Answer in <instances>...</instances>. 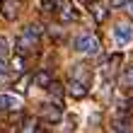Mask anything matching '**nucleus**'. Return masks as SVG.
<instances>
[{"label":"nucleus","mask_w":133,"mask_h":133,"mask_svg":"<svg viewBox=\"0 0 133 133\" xmlns=\"http://www.w3.org/2000/svg\"><path fill=\"white\" fill-rule=\"evenodd\" d=\"M123 77H126V82H131V85H133V68H128V70H126V75H123Z\"/></svg>","instance_id":"21"},{"label":"nucleus","mask_w":133,"mask_h":133,"mask_svg":"<svg viewBox=\"0 0 133 133\" xmlns=\"http://www.w3.org/2000/svg\"><path fill=\"white\" fill-rule=\"evenodd\" d=\"M0 15H3L5 19H17L19 15V0H3L0 3Z\"/></svg>","instance_id":"4"},{"label":"nucleus","mask_w":133,"mask_h":133,"mask_svg":"<svg viewBox=\"0 0 133 133\" xmlns=\"http://www.w3.org/2000/svg\"><path fill=\"white\" fill-rule=\"evenodd\" d=\"M51 82L53 80H51V73H49V70H41V73L34 75V85H36V87H49Z\"/></svg>","instance_id":"13"},{"label":"nucleus","mask_w":133,"mask_h":133,"mask_svg":"<svg viewBox=\"0 0 133 133\" xmlns=\"http://www.w3.org/2000/svg\"><path fill=\"white\" fill-rule=\"evenodd\" d=\"M41 116H44V121H49V123L63 121V111H61V107H56V104H41Z\"/></svg>","instance_id":"3"},{"label":"nucleus","mask_w":133,"mask_h":133,"mask_svg":"<svg viewBox=\"0 0 133 133\" xmlns=\"http://www.w3.org/2000/svg\"><path fill=\"white\" fill-rule=\"evenodd\" d=\"M39 39H41V32H39V27H27L24 34L17 36V51L19 56H29V53H36L39 49Z\"/></svg>","instance_id":"1"},{"label":"nucleus","mask_w":133,"mask_h":133,"mask_svg":"<svg viewBox=\"0 0 133 133\" xmlns=\"http://www.w3.org/2000/svg\"><path fill=\"white\" fill-rule=\"evenodd\" d=\"M68 95L73 97V99H82L85 95H87V85H82V82H70L68 85Z\"/></svg>","instance_id":"9"},{"label":"nucleus","mask_w":133,"mask_h":133,"mask_svg":"<svg viewBox=\"0 0 133 133\" xmlns=\"http://www.w3.org/2000/svg\"><path fill=\"white\" fill-rule=\"evenodd\" d=\"M73 80H75V82H82V85H87V87H90V80H92L90 68H87V65H73Z\"/></svg>","instance_id":"7"},{"label":"nucleus","mask_w":133,"mask_h":133,"mask_svg":"<svg viewBox=\"0 0 133 133\" xmlns=\"http://www.w3.org/2000/svg\"><path fill=\"white\" fill-rule=\"evenodd\" d=\"M99 49L102 46H99V39L95 34H82V36H77V41H75V51L85 53V56H95Z\"/></svg>","instance_id":"2"},{"label":"nucleus","mask_w":133,"mask_h":133,"mask_svg":"<svg viewBox=\"0 0 133 133\" xmlns=\"http://www.w3.org/2000/svg\"><path fill=\"white\" fill-rule=\"evenodd\" d=\"M121 58H123L121 53H114V56L107 61V65H104V73H107V75H114V73H116V68L121 65Z\"/></svg>","instance_id":"12"},{"label":"nucleus","mask_w":133,"mask_h":133,"mask_svg":"<svg viewBox=\"0 0 133 133\" xmlns=\"http://www.w3.org/2000/svg\"><path fill=\"white\" fill-rule=\"evenodd\" d=\"M46 90H49V95L56 99V102H61V99H63V85H61V82H51Z\"/></svg>","instance_id":"14"},{"label":"nucleus","mask_w":133,"mask_h":133,"mask_svg":"<svg viewBox=\"0 0 133 133\" xmlns=\"http://www.w3.org/2000/svg\"><path fill=\"white\" fill-rule=\"evenodd\" d=\"M131 0H111V7H123V5H128Z\"/></svg>","instance_id":"19"},{"label":"nucleus","mask_w":133,"mask_h":133,"mask_svg":"<svg viewBox=\"0 0 133 133\" xmlns=\"http://www.w3.org/2000/svg\"><path fill=\"white\" fill-rule=\"evenodd\" d=\"M114 39H116V44H128L131 39H133V24H116V29H114Z\"/></svg>","instance_id":"5"},{"label":"nucleus","mask_w":133,"mask_h":133,"mask_svg":"<svg viewBox=\"0 0 133 133\" xmlns=\"http://www.w3.org/2000/svg\"><path fill=\"white\" fill-rule=\"evenodd\" d=\"M131 109H133V99H131Z\"/></svg>","instance_id":"23"},{"label":"nucleus","mask_w":133,"mask_h":133,"mask_svg":"<svg viewBox=\"0 0 133 133\" xmlns=\"http://www.w3.org/2000/svg\"><path fill=\"white\" fill-rule=\"evenodd\" d=\"M131 15H133V3H131Z\"/></svg>","instance_id":"22"},{"label":"nucleus","mask_w":133,"mask_h":133,"mask_svg":"<svg viewBox=\"0 0 133 133\" xmlns=\"http://www.w3.org/2000/svg\"><path fill=\"white\" fill-rule=\"evenodd\" d=\"M7 51H10V49H7V39H5V36H0V58H5V56H7Z\"/></svg>","instance_id":"16"},{"label":"nucleus","mask_w":133,"mask_h":133,"mask_svg":"<svg viewBox=\"0 0 133 133\" xmlns=\"http://www.w3.org/2000/svg\"><path fill=\"white\" fill-rule=\"evenodd\" d=\"M90 3H92V0H90Z\"/></svg>","instance_id":"24"},{"label":"nucleus","mask_w":133,"mask_h":133,"mask_svg":"<svg viewBox=\"0 0 133 133\" xmlns=\"http://www.w3.org/2000/svg\"><path fill=\"white\" fill-rule=\"evenodd\" d=\"M90 10H92V17H95L97 22H104V19L109 17L107 7L102 5V3H97V0H92V3H90Z\"/></svg>","instance_id":"10"},{"label":"nucleus","mask_w":133,"mask_h":133,"mask_svg":"<svg viewBox=\"0 0 133 133\" xmlns=\"http://www.w3.org/2000/svg\"><path fill=\"white\" fill-rule=\"evenodd\" d=\"M10 68L17 70V73H22V70H24V58H22V56H15L12 63H10Z\"/></svg>","instance_id":"15"},{"label":"nucleus","mask_w":133,"mask_h":133,"mask_svg":"<svg viewBox=\"0 0 133 133\" xmlns=\"http://www.w3.org/2000/svg\"><path fill=\"white\" fill-rule=\"evenodd\" d=\"M58 17H61V22H75L77 12H73V7H70L68 0H61L58 3Z\"/></svg>","instance_id":"6"},{"label":"nucleus","mask_w":133,"mask_h":133,"mask_svg":"<svg viewBox=\"0 0 133 133\" xmlns=\"http://www.w3.org/2000/svg\"><path fill=\"white\" fill-rule=\"evenodd\" d=\"M27 85H29V77H24V80H19V82H17V90L24 92V90H27Z\"/></svg>","instance_id":"20"},{"label":"nucleus","mask_w":133,"mask_h":133,"mask_svg":"<svg viewBox=\"0 0 133 133\" xmlns=\"http://www.w3.org/2000/svg\"><path fill=\"white\" fill-rule=\"evenodd\" d=\"M7 68H10V65H7L5 61H0V80H5V77H7Z\"/></svg>","instance_id":"17"},{"label":"nucleus","mask_w":133,"mask_h":133,"mask_svg":"<svg viewBox=\"0 0 133 133\" xmlns=\"http://www.w3.org/2000/svg\"><path fill=\"white\" fill-rule=\"evenodd\" d=\"M41 10L44 12H51L53 10V3H51V0H41Z\"/></svg>","instance_id":"18"},{"label":"nucleus","mask_w":133,"mask_h":133,"mask_svg":"<svg viewBox=\"0 0 133 133\" xmlns=\"http://www.w3.org/2000/svg\"><path fill=\"white\" fill-rule=\"evenodd\" d=\"M36 128H39V126H36V119H34V116H27V119L17 126V131H15V133H36Z\"/></svg>","instance_id":"11"},{"label":"nucleus","mask_w":133,"mask_h":133,"mask_svg":"<svg viewBox=\"0 0 133 133\" xmlns=\"http://www.w3.org/2000/svg\"><path fill=\"white\" fill-rule=\"evenodd\" d=\"M19 107H22V102L15 95H0V109H5V111H17Z\"/></svg>","instance_id":"8"}]
</instances>
